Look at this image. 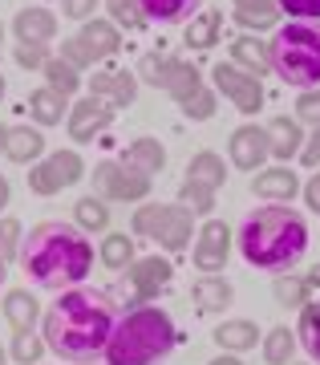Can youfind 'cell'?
<instances>
[{
  "instance_id": "obj_56",
  "label": "cell",
  "mask_w": 320,
  "mask_h": 365,
  "mask_svg": "<svg viewBox=\"0 0 320 365\" xmlns=\"http://www.w3.org/2000/svg\"><path fill=\"white\" fill-rule=\"evenodd\" d=\"M4 90H9V86H4V73H0V98H4Z\"/></svg>"
},
{
  "instance_id": "obj_1",
  "label": "cell",
  "mask_w": 320,
  "mask_h": 365,
  "mask_svg": "<svg viewBox=\"0 0 320 365\" xmlns=\"http://www.w3.org/2000/svg\"><path fill=\"white\" fill-rule=\"evenodd\" d=\"M118 325L114 300L110 292L98 288H65L61 297L49 304V313L41 317V337L69 365H93L105 357L110 333Z\"/></svg>"
},
{
  "instance_id": "obj_34",
  "label": "cell",
  "mask_w": 320,
  "mask_h": 365,
  "mask_svg": "<svg viewBox=\"0 0 320 365\" xmlns=\"http://www.w3.org/2000/svg\"><path fill=\"white\" fill-rule=\"evenodd\" d=\"M219 33H223V13H219V9H203L195 21H187L182 41H187L191 49H211L219 41Z\"/></svg>"
},
{
  "instance_id": "obj_10",
  "label": "cell",
  "mask_w": 320,
  "mask_h": 365,
  "mask_svg": "<svg viewBox=\"0 0 320 365\" xmlns=\"http://www.w3.org/2000/svg\"><path fill=\"white\" fill-rule=\"evenodd\" d=\"M231 244H235V232H231L223 220H207L199 232H195L191 244V260L203 276H223L231 260Z\"/></svg>"
},
{
  "instance_id": "obj_11",
  "label": "cell",
  "mask_w": 320,
  "mask_h": 365,
  "mask_svg": "<svg viewBox=\"0 0 320 365\" xmlns=\"http://www.w3.org/2000/svg\"><path fill=\"white\" fill-rule=\"evenodd\" d=\"M211 86H215V93H223V98L247 118L264 106V81L252 78V73H244V69L231 66V61H219V66L211 69Z\"/></svg>"
},
{
  "instance_id": "obj_9",
  "label": "cell",
  "mask_w": 320,
  "mask_h": 365,
  "mask_svg": "<svg viewBox=\"0 0 320 365\" xmlns=\"http://www.w3.org/2000/svg\"><path fill=\"white\" fill-rule=\"evenodd\" d=\"M81 179H86V163H81L77 150H53V155H45L41 163L29 167V191L41 199L61 195L65 187H73Z\"/></svg>"
},
{
  "instance_id": "obj_32",
  "label": "cell",
  "mask_w": 320,
  "mask_h": 365,
  "mask_svg": "<svg viewBox=\"0 0 320 365\" xmlns=\"http://www.w3.org/2000/svg\"><path fill=\"white\" fill-rule=\"evenodd\" d=\"M73 223L86 235H105L110 232V203L98 195H81L73 203Z\"/></svg>"
},
{
  "instance_id": "obj_16",
  "label": "cell",
  "mask_w": 320,
  "mask_h": 365,
  "mask_svg": "<svg viewBox=\"0 0 320 365\" xmlns=\"http://www.w3.org/2000/svg\"><path fill=\"white\" fill-rule=\"evenodd\" d=\"M13 37L16 45H49L57 37V13L45 4H29L13 16Z\"/></svg>"
},
{
  "instance_id": "obj_25",
  "label": "cell",
  "mask_w": 320,
  "mask_h": 365,
  "mask_svg": "<svg viewBox=\"0 0 320 365\" xmlns=\"http://www.w3.org/2000/svg\"><path fill=\"white\" fill-rule=\"evenodd\" d=\"M4 321L13 333H37V321H41V304L29 288H9L4 292Z\"/></svg>"
},
{
  "instance_id": "obj_42",
  "label": "cell",
  "mask_w": 320,
  "mask_h": 365,
  "mask_svg": "<svg viewBox=\"0 0 320 365\" xmlns=\"http://www.w3.org/2000/svg\"><path fill=\"white\" fill-rule=\"evenodd\" d=\"M182 110V118H191V122H211V118H215V90H211V86H203V90L195 93L191 102L187 106H179Z\"/></svg>"
},
{
  "instance_id": "obj_27",
  "label": "cell",
  "mask_w": 320,
  "mask_h": 365,
  "mask_svg": "<svg viewBox=\"0 0 320 365\" xmlns=\"http://www.w3.org/2000/svg\"><path fill=\"white\" fill-rule=\"evenodd\" d=\"M122 163L154 179L158 170L167 167V146L158 143V138H150V134H142V138H134V143H130L126 150H122Z\"/></svg>"
},
{
  "instance_id": "obj_36",
  "label": "cell",
  "mask_w": 320,
  "mask_h": 365,
  "mask_svg": "<svg viewBox=\"0 0 320 365\" xmlns=\"http://www.w3.org/2000/svg\"><path fill=\"white\" fill-rule=\"evenodd\" d=\"M41 73H45V86H49V90H57V93H65V98H73V93L81 90V73H77L73 66H65L57 53L49 57V66L41 69Z\"/></svg>"
},
{
  "instance_id": "obj_57",
  "label": "cell",
  "mask_w": 320,
  "mask_h": 365,
  "mask_svg": "<svg viewBox=\"0 0 320 365\" xmlns=\"http://www.w3.org/2000/svg\"><path fill=\"white\" fill-rule=\"evenodd\" d=\"M0 49H4V25H0Z\"/></svg>"
},
{
  "instance_id": "obj_29",
  "label": "cell",
  "mask_w": 320,
  "mask_h": 365,
  "mask_svg": "<svg viewBox=\"0 0 320 365\" xmlns=\"http://www.w3.org/2000/svg\"><path fill=\"white\" fill-rule=\"evenodd\" d=\"M272 297H276V304H284V309H304L308 300L316 297V288H312L308 272H280L272 280Z\"/></svg>"
},
{
  "instance_id": "obj_24",
  "label": "cell",
  "mask_w": 320,
  "mask_h": 365,
  "mask_svg": "<svg viewBox=\"0 0 320 365\" xmlns=\"http://www.w3.org/2000/svg\"><path fill=\"white\" fill-rule=\"evenodd\" d=\"M191 300L199 313H223L235 304V288H231L227 276H199L191 284Z\"/></svg>"
},
{
  "instance_id": "obj_47",
  "label": "cell",
  "mask_w": 320,
  "mask_h": 365,
  "mask_svg": "<svg viewBox=\"0 0 320 365\" xmlns=\"http://www.w3.org/2000/svg\"><path fill=\"white\" fill-rule=\"evenodd\" d=\"M98 4H102V0H61V13L69 16V21H81V25H86Z\"/></svg>"
},
{
  "instance_id": "obj_39",
  "label": "cell",
  "mask_w": 320,
  "mask_h": 365,
  "mask_svg": "<svg viewBox=\"0 0 320 365\" xmlns=\"http://www.w3.org/2000/svg\"><path fill=\"white\" fill-rule=\"evenodd\" d=\"M21 244H25V227L13 215H0V260L16 264L21 260Z\"/></svg>"
},
{
  "instance_id": "obj_20",
  "label": "cell",
  "mask_w": 320,
  "mask_h": 365,
  "mask_svg": "<svg viewBox=\"0 0 320 365\" xmlns=\"http://www.w3.org/2000/svg\"><path fill=\"white\" fill-rule=\"evenodd\" d=\"M211 341L219 345V353H247V349H256L259 341V329L256 321H247V317H231V321H223V325H215V333H211Z\"/></svg>"
},
{
  "instance_id": "obj_58",
  "label": "cell",
  "mask_w": 320,
  "mask_h": 365,
  "mask_svg": "<svg viewBox=\"0 0 320 365\" xmlns=\"http://www.w3.org/2000/svg\"><path fill=\"white\" fill-rule=\"evenodd\" d=\"M292 365H312V361H292Z\"/></svg>"
},
{
  "instance_id": "obj_38",
  "label": "cell",
  "mask_w": 320,
  "mask_h": 365,
  "mask_svg": "<svg viewBox=\"0 0 320 365\" xmlns=\"http://www.w3.org/2000/svg\"><path fill=\"white\" fill-rule=\"evenodd\" d=\"M179 203L191 211L195 220H199V215H211V211H215V191H211V187H203V182H195V179H182Z\"/></svg>"
},
{
  "instance_id": "obj_40",
  "label": "cell",
  "mask_w": 320,
  "mask_h": 365,
  "mask_svg": "<svg viewBox=\"0 0 320 365\" xmlns=\"http://www.w3.org/2000/svg\"><path fill=\"white\" fill-rule=\"evenodd\" d=\"M105 9H110V21H114L118 29H142L146 25L138 0H105Z\"/></svg>"
},
{
  "instance_id": "obj_51",
  "label": "cell",
  "mask_w": 320,
  "mask_h": 365,
  "mask_svg": "<svg viewBox=\"0 0 320 365\" xmlns=\"http://www.w3.org/2000/svg\"><path fill=\"white\" fill-rule=\"evenodd\" d=\"M207 365H244V361H239L235 353H219V357H211V361H207Z\"/></svg>"
},
{
  "instance_id": "obj_50",
  "label": "cell",
  "mask_w": 320,
  "mask_h": 365,
  "mask_svg": "<svg viewBox=\"0 0 320 365\" xmlns=\"http://www.w3.org/2000/svg\"><path fill=\"white\" fill-rule=\"evenodd\" d=\"M9 199H13V187H9V179L0 175V211L9 207Z\"/></svg>"
},
{
  "instance_id": "obj_30",
  "label": "cell",
  "mask_w": 320,
  "mask_h": 365,
  "mask_svg": "<svg viewBox=\"0 0 320 365\" xmlns=\"http://www.w3.org/2000/svg\"><path fill=\"white\" fill-rule=\"evenodd\" d=\"M98 260L110 268V272H126L130 264L138 260V248H134V235H126V232H105V240H102V248H98Z\"/></svg>"
},
{
  "instance_id": "obj_55",
  "label": "cell",
  "mask_w": 320,
  "mask_h": 365,
  "mask_svg": "<svg viewBox=\"0 0 320 365\" xmlns=\"http://www.w3.org/2000/svg\"><path fill=\"white\" fill-rule=\"evenodd\" d=\"M0 365H9V349L4 345H0Z\"/></svg>"
},
{
  "instance_id": "obj_52",
  "label": "cell",
  "mask_w": 320,
  "mask_h": 365,
  "mask_svg": "<svg viewBox=\"0 0 320 365\" xmlns=\"http://www.w3.org/2000/svg\"><path fill=\"white\" fill-rule=\"evenodd\" d=\"M308 280H312V288L320 292V264H316V272H308Z\"/></svg>"
},
{
  "instance_id": "obj_21",
  "label": "cell",
  "mask_w": 320,
  "mask_h": 365,
  "mask_svg": "<svg viewBox=\"0 0 320 365\" xmlns=\"http://www.w3.org/2000/svg\"><path fill=\"white\" fill-rule=\"evenodd\" d=\"M146 25H187L203 13V0H138Z\"/></svg>"
},
{
  "instance_id": "obj_12",
  "label": "cell",
  "mask_w": 320,
  "mask_h": 365,
  "mask_svg": "<svg viewBox=\"0 0 320 365\" xmlns=\"http://www.w3.org/2000/svg\"><path fill=\"white\" fill-rule=\"evenodd\" d=\"M227 158L235 170H264L272 158V138H268V126H256V122H244L235 126L227 138Z\"/></svg>"
},
{
  "instance_id": "obj_28",
  "label": "cell",
  "mask_w": 320,
  "mask_h": 365,
  "mask_svg": "<svg viewBox=\"0 0 320 365\" xmlns=\"http://www.w3.org/2000/svg\"><path fill=\"white\" fill-rule=\"evenodd\" d=\"M231 66H239L244 73H252V78L272 73V66H268V41H256L252 33H239V37L231 41Z\"/></svg>"
},
{
  "instance_id": "obj_13",
  "label": "cell",
  "mask_w": 320,
  "mask_h": 365,
  "mask_svg": "<svg viewBox=\"0 0 320 365\" xmlns=\"http://www.w3.org/2000/svg\"><path fill=\"white\" fill-rule=\"evenodd\" d=\"M114 114L118 110H110L105 102H98V98H81V102L69 106V118H65V130H69V138H73L77 146L93 143L98 134H105L110 126H114Z\"/></svg>"
},
{
  "instance_id": "obj_14",
  "label": "cell",
  "mask_w": 320,
  "mask_h": 365,
  "mask_svg": "<svg viewBox=\"0 0 320 365\" xmlns=\"http://www.w3.org/2000/svg\"><path fill=\"white\" fill-rule=\"evenodd\" d=\"M300 191H304V182L292 170V163H272V167L252 175V195L264 203H292Z\"/></svg>"
},
{
  "instance_id": "obj_48",
  "label": "cell",
  "mask_w": 320,
  "mask_h": 365,
  "mask_svg": "<svg viewBox=\"0 0 320 365\" xmlns=\"http://www.w3.org/2000/svg\"><path fill=\"white\" fill-rule=\"evenodd\" d=\"M300 163H304V167H320V126H312V134L304 138V150H300Z\"/></svg>"
},
{
  "instance_id": "obj_46",
  "label": "cell",
  "mask_w": 320,
  "mask_h": 365,
  "mask_svg": "<svg viewBox=\"0 0 320 365\" xmlns=\"http://www.w3.org/2000/svg\"><path fill=\"white\" fill-rule=\"evenodd\" d=\"M288 21H316L320 25V0H280Z\"/></svg>"
},
{
  "instance_id": "obj_54",
  "label": "cell",
  "mask_w": 320,
  "mask_h": 365,
  "mask_svg": "<svg viewBox=\"0 0 320 365\" xmlns=\"http://www.w3.org/2000/svg\"><path fill=\"white\" fill-rule=\"evenodd\" d=\"M4 272H9V264L0 260V288H4Z\"/></svg>"
},
{
  "instance_id": "obj_5",
  "label": "cell",
  "mask_w": 320,
  "mask_h": 365,
  "mask_svg": "<svg viewBox=\"0 0 320 365\" xmlns=\"http://www.w3.org/2000/svg\"><path fill=\"white\" fill-rule=\"evenodd\" d=\"M272 73L292 90H316L320 86V25L316 21H288L268 41Z\"/></svg>"
},
{
  "instance_id": "obj_4",
  "label": "cell",
  "mask_w": 320,
  "mask_h": 365,
  "mask_svg": "<svg viewBox=\"0 0 320 365\" xmlns=\"http://www.w3.org/2000/svg\"><path fill=\"white\" fill-rule=\"evenodd\" d=\"M179 345V329L167 309L134 304L118 313V325L105 345V365H158Z\"/></svg>"
},
{
  "instance_id": "obj_23",
  "label": "cell",
  "mask_w": 320,
  "mask_h": 365,
  "mask_svg": "<svg viewBox=\"0 0 320 365\" xmlns=\"http://www.w3.org/2000/svg\"><path fill=\"white\" fill-rule=\"evenodd\" d=\"M4 158H9V163H21V167L41 163V158H45V134H41V126H9Z\"/></svg>"
},
{
  "instance_id": "obj_41",
  "label": "cell",
  "mask_w": 320,
  "mask_h": 365,
  "mask_svg": "<svg viewBox=\"0 0 320 365\" xmlns=\"http://www.w3.org/2000/svg\"><path fill=\"white\" fill-rule=\"evenodd\" d=\"M167 57L170 53H142L138 66H134V73H138V81H146V86H162V73H167Z\"/></svg>"
},
{
  "instance_id": "obj_35",
  "label": "cell",
  "mask_w": 320,
  "mask_h": 365,
  "mask_svg": "<svg viewBox=\"0 0 320 365\" xmlns=\"http://www.w3.org/2000/svg\"><path fill=\"white\" fill-rule=\"evenodd\" d=\"M187 179L203 182V187H211V191H219V187L227 182V163H223L215 150H199V155L187 163Z\"/></svg>"
},
{
  "instance_id": "obj_6",
  "label": "cell",
  "mask_w": 320,
  "mask_h": 365,
  "mask_svg": "<svg viewBox=\"0 0 320 365\" xmlns=\"http://www.w3.org/2000/svg\"><path fill=\"white\" fill-rule=\"evenodd\" d=\"M130 232H134V240H154L162 252L179 256V252L191 248V235L199 227H195V215L182 203H138L134 220H130Z\"/></svg>"
},
{
  "instance_id": "obj_43",
  "label": "cell",
  "mask_w": 320,
  "mask_h": 365,
  "mask_svg": "<svg viewBox=\"0 0 320 365\" xmlns=\"http://www.w3.org/2000/svg\"><path fill=\"white\" fill-rule=\"evenodd\" d=\"M57 57H61L65 66H73L77 73H81V69H90V66H98V61H93V53L86 49V41H81V37H65L61 49H57Z\"/></svg>"
},
{
  "instance_id": "obj_22",
  "label": "cell",
  "mask_w": 320,
  "mask_h": 365,
  "mask_svg": "<svg viewBox=\"0 0 320 365\" xmlns=\"http://www.w3.org/2000/svg\"><path fill=\"white\" fill-rule=\"evenodd\" d=\"M77 37L86 41V49L93 53V61H105V57H114L122 49V29L110 21V16H90Z\"/></svg>"
},
{
  "instance_id": "obj_19",
  "label": "cell",
  "mask_w": 320,
  "mask_h": 365,
  "mask_svg": "<svg viewBox=\"0 0 320 365\" xmlns=\"http://www.w3.org/2000/svg\"><path fill=\"white\" fill-rule=\"evenodd\" d=\"M268 138H272V158L276 163H292V158H300V150H304V126L296 122V118L280 114L268 122Z\"/></svg>"
},
{
  "instance_id": "obj_15",
  "label": "cell",
  "mask_w": 320,
  "mask_h": 365,
  "mask_svg": "<svg viewBox=\"0 0 320 365\" xmlns=\"http://www.w3.org/2000/svg\"><path fill=\"white\" fill-rule=\"evenodd\" d=\"M90 98L105 102L110 110H126L138 98V73L134 69H98L90 78Z\"/></svg>"
},
{
  "instance_id": "obj_8",
  "label": "cell",
  "mask_w": 320,
  "mask_h": 365,
  "mask_svg": "<svg viewBox=\"0 0 320 365\" xmlns=\"http://www.w3.org/2000/svg\"><path fill=\"white\" fill-rule=\"evenodd\" d=\"M150 175L126 167L122 158H102L93 167V195L105 203H142V199H150Z\"/></svg>"
},
{
  "instance_id": "obj_31",
  "label": "cell",
  "mask_w": 320,
  "mask_h": 365,
  "mask_svg": "<svg viewBox=\"0 0 320 365\" xmlns=\"http://www.w3.org/2000/svg\"><path fill=\"white\" fill-rule=\"evenodd\" d=\"M296 341H300V349L308 353V361L320 365V292L308 300L304 309H300V321H296Z\"/></svg>"
},
{
  "instance_id": "obj_53",
  "label": "cell",
  "mask_w": 320,
  "mask_h": 365,
  "mask_svg": "<svg viewBox=\"0 0 320 365\" xmlns=\"http://www.w3.org/2000/svg\"><path fill=\"white\" fill-rule=\"evenodd\" d=\"M4 143H9V126H0V155H4Z\"/></svg>"
},
{
  "instance_id": "obj_2",
  "label": "cell",
  "mask_w": 320,
  "mask_h": 365,
  "mask_svg": "<svg viewBox=\"0 0 320 365\" xmlns=\"http://www.w3.org/2000/svg\"><path fill=\"white\" fill-rule=\"evenodd\" d=\"M16 264L29 276V284L65 292V288H81V280L93 272V244L77 223L41 220L29 227Z\"/></svg>"
},
{
  "instance_id": "obj_26",
  "label": "cell",
  "mask_w": 320,
  "mask_h": 365,
  "mask_svg": "<svg viewBox=\"0 0 320 365\" xmlns=\"http://www.w3.org/2000/svg\"><path fill=\"white\" fill-rule=\"evenodd\" d=\"M69 98L57 90H49V86H41V90L29 93V118H33V126H61V118H69Z\"/></svg>"
},
{
  "instance_id": "obj_44",
  "label": "cell",
  "mask_w": 320,
  "mask_h": 365,
  "mask_svg": "<svg viewBox=\"0 0 320 365\" xmlns=\"http://www.w3.org/2000/svg\"><path fill=\"white\" fill-rule=\"evenodd\" d=\"M49 57H53L49 45H16V66L29 69V73H41L49 66Z\"/></svg>"
},
{
  "instance_id": "obj_49",
  "label": "cell",
  "mask_w": 320,
  "mask_h": 365,
  "mask_svg": "<svg viewBox=\"0 0 320 365\" xmlns=\"http://www.w3.org/2000/svg\"><path fill=\"white\" fill-rule=\"evenodd\" d=\"M300 195H304L308 211H312V215H320V170H316V175H312V179L304 182V191H300Z\"/></svg>"
},
{
  "instance_id": "obj_7",
  "label": "cell",
  "mask_w": 320,
  "mask_h": 365,
  "mask_svg": "<svg viewBox=\"0 0 320 365\" xmlns=\"http://www.w3.org/2000/svg\"><path fill=\"white\" fill-rule=\"evenodd\" d=\"M170 280H175V264L167 256H138L126 272L118 276V284L110 288V297H122L126 309H134V304H154L170 288Z\"/></svg>"
},
{
  "instance_id": "obj_3",
  "label": "cell",
  "mask_w": 320,
  "mask_h": 365,
  "mask_svg": "<svg viewBox=\"0 0 320 365\" xmlns=\"http://www.w3.org/2000/svg\"><path fill=\"white\" fill-rule=\"evenodd\" d=\"M308 220L288 203H259L256 211H247L239 232H235V248L244 256V264L259 268V272H292L296 264L308 256Z\"/></svg>"
},
{
  "instance_id": "obj_33",
  "label": "cell",
  "mask_w": 320,
  "mask_h": 365,
  "mask_svg": "<svg viewBox=\"0 0 320 365\" xmlns=\"http://www.w3.org/2000/svg\"><path fill=\"white\" fill-rule=\"evenodd\" d=\"M296 349H300V341H296V329H288V325L268 329L264 341H259V353H264L268 365H292Z\"/></svg>"
},
{
  "instance_id": "obj_37",
  "label": "cell",
  "mask_w": 320,
  "mask_h": 365,
  "mask_svg": "<svg viewBox=\"0 0 320 365\" xmlns=\"http://www.w3.org/2000/svg\"><path fill=\"white\" fill-rule=\"evenodd\" d=\"M45 337L41 333H13V345H9V361L13 365H41L45 357Z\"/></svg>"
},
{
  "instance_id": "obj_18",
  "label": "cell",
  "mask_w": 320,
  "mask_h": 365,
  "mask_svg": "<svg viewBox=\"0 0 320 365\" xmlns=\"http://www.w3.org/2000/svg\"><path fill=\"white\" fill-rule=\"evenodd\" d=\"M158 90L175 98L179 106H187L195 93L203 90V73L191 66V61H182V57H167V73H162V86Z\"/></svg>"
},
{
  "instance_id": "obj_45",
  "label": "cell",
  "mask_w": 320,
  "mask_h": 365,
  "mask_svg": "<svg viewBox=\"0 0 320 365\" xmlns=\"http://www.w3.org/2000/svg\"><path fill=\"white\" fill-rule=\"evenodd\" d=\"M296 122L300 126H320V86L296 98Z\"/></svg>"
},
{
  "instance_id": "obj_17",
  "label": "cell",
  "mask_w": 320,
  "mask_h": 365,
  "mask_svg": "<svg viewBox=\"0 0 320 365\" xmlns=\"http://www.w3.org/2000/svg\"><path fill=\"white\" fill-rule=\"evenodd\" d=\"M231 16L247 33H268V29L276 33L284 21V9L280 0H231Z\"/></svg>"
}]
</instances>
